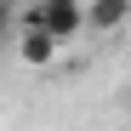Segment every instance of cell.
I'll return each instance as SVG.
<instances>
[{"label":"cell","mask_w":131,"mask_h":131,"mask_svg":"<svg viewBox=\"0 0 131 131\" xmlns=\"http://www.w3.org/2000/svg\"><path fill=\"white\" fill-rule=\"evenodd\" d=\"M17 29H46L51 40L69 46L74 34H85V0H29L17 6Z\"/></svg>","instance_id":"obj_1"},{"label":"cell","mask_w":131,"mask_h":131,"mask_svg":"<svg viewBox=\"0 0 131 131\" xmlns=\"http://www.w3.org/2000/svg\"><path fill=\"white\" fill-rule=\"evenodd\" d=\"M12 46H17V57H23L29 69H51L63 40H51L46 29H17V34H12Z\"/></svg>","instance_id":"obj_2"},{"label":"cell","mask_w":131,"mask_h":131,"mask_svg":"<svg viewBox=\"0 0 131 131\" xmlns=\"http://www.w3.org/2000/svg\"><path fill=\"white\" fill-rule=\"evenodd\" d=\"M131 23V0H85V29L97 34H114Z\"/></svg>","instance_id":"obj_3"},{"label":"cell","mask_w":131,"mask_h":131,"mask_svg":"<svg viewBox=\"0 0 131 131\" xmlns=\"http://www.w3.org/2000/svg\"><path fill=\"white\" fill-rule=\"evenodd\" d=\"M17 34V0H0V46H12Z\"/></svg>","instance_id":"obj_4"}]
</instances>
